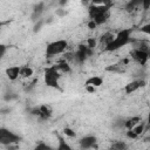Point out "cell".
<instances>
[{"instance_id": "1", "label": "cell", "mask_w": 150, "mask_h": 150, "mask_svg": "<svg viewBox=\"0 0 150 150\" xmlns=\"http://www.w3.org/2000/svg\"><path fill=\"white\" fill-rule=\"evenodd\" d=\"M129 42H131V29L124 28V29L120 30L117 33V35L114 36V40L103 50L104 52H114V50H117V49L124 47Z\"/></svg>"}, {"instance_id": "2", "label": "cell", "mask_w": 150, "mask_h": 150, "mask_svg": "<svg viewBox=\"0 0 150 150\" xmlns=\"http://www.w3.org/2000/svg\"><path fill=\"white\" fill-rule=\"evenodd\" d=\"M60 77H61V75L55 69L54 66L53 67H49V68H46V70H45V83H46L47 87H50V88L61 90V88L59 86Z\"/></svg>"}, {"instance_id": "3", "label": "cell", "mask_w": 150, "mask_h": 150, "mask_svg": "<svg viewBox=\"0 0 150 150\" xmlns=\"http://www.w3.org/2000/svg\"><path fill=\"white\" fill-rule=\"evenodd\" d=\"M110 12V2H93L91 6L88 8V14L90 20H94L95 18Z\"/></svg>"}, {"instance_id": "4", "label": "cell", "mask_w": 150, "mask_h": 150, "mask_svg": "<svg viewBox=\"0 0 150 150\" xmlns=\"http://www.w3.org/2000/svg\"><path fill=\"white\" fill-rule=\"evenodd\" d=\"M67 48H68V42L66 40H56L47 45L46 54L48 56L59 55V54H62Z\"/></svg>"}, {"instance_id": "5", "label": "cell", "mask_w": 150, "mask_h": 150, "mask_svg": "<svg viewBox=\"0 0 150 150\" xmlns=\"http://www.w3.org/2000/svg\"><path fill=\"white\" fill-rule=\"evenodd\" d=\"M19 141H20L19 135L14 134L7 128H0V144L8 146L12 144H16Z\"/></svg>"}, {"instance_id": "6", "label": "cell", "mask_w": 150, "mask_h": 150, "mask_svg": "<svg viewBox=\"0 0 150 150\" xmlns=\"http://www.w3.org/2000/svg\"><path fill=\"white\" fill-rule=\"evenodd\" d=\"M91 53H93V49L88 48L87 45H80L77 47V50L74 53V60L79 63H83L88 59V56L91 55Z\"/></svg>"}, {"instance_id": "7", "label": "cell", "mask_w": 150, "mask_h": 150, "mask_svg": "<svg viewBox=\"0 0 150 150\" xmlns=\"http://www.w3.org/2000/svg\"><path fill=\"white\" fill-rule=\"evenodd\" d=\"M132 60H135L137 63H139L141 66H144L148 60H149V53H145V52H142L139 49H132L131 53H130Z\"/></svg>"}, {"instance_id": "8", "label": "cell", "mask_w": 150, "mask_h": 150, "mask_svg": "<svg viewBox=\"0 0 150 150\" xmlns=\"http://www.w3.org/2000/svg\"><path fill=\"white\" fill-rule=\"evenodd\" d=\"M96 137L93 136V135H88V136H84L82 137L80 141H79V145L82 150H89L91 148H94L96 145Z\"/></svg>"}, {"instance_id": "9", "label": "cell", "mask_w": 150, "mask_h": 150, "mask_svg": "<svg viewBox=\"0 0 150 150\" xmlns=\"http://www.w3.org/2000/svg\"><path fill=\"white\" fill-rule=\"evenodd\" d=\"M144 86H145V81L144 80H142V79L134 80V81L129 82L128 84H125L124 91H125V94H131V93L136 91L137 89H139L141 87H144Z\"/></svg>"}, {"instance_id": "10", "label": "cell", "mask_w": 150, "mask_h": 150, "mask_svg": "<svg viewBox=\"0 0 150 150\" xmlns=\"http://www.w3.org/2000/svg\"><path fill=\"white\" fill-rule=\"evenodd\" d=\"M39 109H40L39 118H41V120H49L50 116L53 115V110H52L50 105H48V104H42L39 107Z\"/></svg>"}, {"instance_id": "11", "label": "cell", "mask_w": 150, "mask_h": 150, "mask_svg": "<svg viewBox=\"0 0 150 150\" xmlns=\"http://www.w3.org/2000/svg\"><path fill=\"white\" fill-rule=\"evenodd\" d=\"M6 75L9 80L14 81L19 77L20 75V66H12V67H8L6 69Z\"/></svg>"}, {"instance_id": "12", "label": "cell", "mask_w": 150, "mask_h": 150, "mask_svg": "<svg viewBox=\"0 0 150 150\" xmlns=\"http://www.w3.org/2000/svg\"><path fill=\"white\" fill-rule=\"evenodd\" d=\"M102 83H103V79H102L101 76H96V75L90 76V77L87 79L86 82H84L86 86H91V87H94V88L100 87Z\"/></svg>"}, {"instance_id": "13", "label": "cell", "mask_w": 150, "mask_h": 150, "mask_svg": "<svg viewBox=\"0 0 150 150\" xmlns=\"http://www.w3.org/2000/svg\"><path fill=\"white\" fill-rule=\"evenodd\" d=\"M114 34L111 33V32H107V33H104L102 36H101V39H100V45L103 47V49L108 46V45H110V42L114 40Z\"/></svg>"}, {"instance_id": "14", "label": "cell", "mask_w": 150, "mask_h": 150, "mask_svg": "<svg viewBox=\"0 0 150 150\" xmlns=\"http://www.w3.org/2000/svg\"><path fill=\"white\" fill-rule=\"evenodd\" d=\"M55 67V69L59 71V73H63V74H68V73H70L71 71V68H70V66H69V63L68 62H66V61H61V62H59L56 66H54Z\"/></svg>"}, {"instance_id": "15", "label": "cell", "mask_w": 150, "mask_h": 150, "mask_svg": "<svg viewBox=\"0 0 150 150\" xmlns=\"http://www.w3.org/2000/svg\"><path fill=\"white\" fill-rule=\"evenodd\" d=\"M139 122H142V118L138 117V116H134V117L128 118L127 121H124V124H123V125H124L128 130H130V129H132L135 125H137Z\"/></svg>"}, {"instance_id": "16", "label": "cell", "mask_w": 150, "mask_h": 150, "mask_svg": "<svg viewBox=\"0 0 150 150\" xmlns=\"http://www.w3.org/2000/svg\"><path fill=\"white\" fill-rule=\"evenodd\" d=\"M109 150H128V144L124 141H114L110 144Z\"/></svg>"}, {"instance_id": "17", "label": "cell", "mask_w": 150, "mask_h": 150, "mask_svg": "<svg viewBox=\"0 0 150 150\" xmlns=\"http://www.w3.org/2000/svg\"><path fill=\"white\" fill-rule=\"evenodd\" d=\"M135 49H139L142 52H145V53H149V48H150V45L146 40H141V41H137L135 42Z\"/></svg>"}, {"instance_id": "18", "label": "cell", "mask_w": 150, "mask_h": 150, "mask_svg": "<svg viewBox=\"0 0 150 150\" xmlns=\"http://www.w3.org/2000/svg\"><path fill=\"white\" fill-rule=\"evenodd\" d=\"M57 139H59V144H57V146H56L55 150H73V148L64 141L63 137L57 136Z\"/></svg>"}, {"instance_id": "19", "label": "cell", "mask_w": 150, "mask_h": 150, "mask_svg": "<svg viewBox=\"0 0 150 150\" xmlns=\"http://www.w3.org/2000/svg\"><path fill=\"white\" fill-rule=\"evenodd\" d=\"M32 75H33V69H32L30 67H28V66L20 67V75H19V76L27 79V77H30Z\"/></svg>"}, {"instance_id": "20", "label": "cell", "mask_w": 150, "mask_h": 150, "mask_svg": "<svg viewBox=\"0 0 150 150\" xmlns=\"http://www.w3.org/2000/svg\"><path fill=\"white\" fill-rule=\"evenodd\" d=\"M43 6H45L43 2H39V4L34 7V11H33V19H36V18L40 16V14L43 12Z\"/></svg>"}, {"instance_id": "21", "label": "cell", "mask_w": 150, "mask_h": 150, "mask_svg": "<svg viewBox=\"0 0 150 150\" xmlns=\"http://www.w3.org/2000/svg\"><path fill=\"white\" fill-rule=\"evenodd\" d=\"M34 150H55V149L52 148L49 144H47V143H45V142H40V143H38V144L35 145Z\"/></svg>"}, {"instance_id": "22", "label": "cell", "mask_w": 150, "mask_h": 150, "mask_svg": "<svg viewBox=\"0 0 150 150\" xmlns=\"http://www.w3.org/2000/svg\"><path fill=\"white\" fill-rule=\"evenodd\" d=\"M132 131H134L137 136H139V135L144 131V122H139L137 125H135V127L132 128Z\"/></svg>"}, {"instance_id": "23", "label": "cell", "mask_w": 150, "mask_h": 150, "mask_svg": "<svg viewBox=\"0 0 150 150\" xmlns=\"http://www.w3.org/2000/svg\"><path fill=\"white\" fill-rule=\"evenodd\" d=\"M107 70L108 71H115V73H122L123 71V68H122L121 64H112V66L107 67Z\"/></svg>"}, {"instance_id": "24", "label": "cell", "mask_w": 150, "mask_h": 150, "mask_svg": "<svg viewBox=\"0 0 150 150\" xmlns=\"http://www.w3.org/2000/svg\"><path fill=\"white\" fill-rule=\"evenodd\" d=\"M141 4V1H130V2H128V5H127V11L128 12H130V11H134L135 9V7L136 6H138Z\"/></svg>"}, {"instance_id": "25", "label": "cell", "mask_w": 150, "mask_h": 150, "mask_svg": "<svg viewBox=\"0 0 150 150\" xmlns=\"http://www.w3.org/2000/svg\"><path fill=\"white\" fill-rule=\"evenodd\" d=\"M95 46H96V41H95V39H94V38L88 39V41H87V47L90 48V49H93Z\"/></svg>"}, {"instance_id": "26", "label": "cell", "mask_w": 150, "mask_h": 150, "mask_svg": "<svg viewBox=\"0 0 150 150\" xmlns=\"http://www.w3.org/2000/svg\"><path fill=\"white\" fill-rule=\"evenodd\" d=\"M63 132L66 136H69V137H75V131H73L70 128H64L63 129Z\"/></svg>"}, {"instance_id": "27", "label": "cell", "mask_w": 150, "mask_h": 150, "mask_svg": "<svg viewBox=\"0 0 150 150\" xmlns=\"http://www.w3.org/2000/svg\"><path fill=\"white\" fill-rule=\"evenodd\" d=\"M6 50H7V47L2 43H0V60L4 57V55L6 54Z\"/></svg>"}, {"instance_id": "28", "label": "cell", "mask_w": 150, "mask_h": 150, "mask_svg": "<svg viewBox=\"0 0 150 150\" xmlns=\"http://www.w3.org/2000/svg\"><path fill=\"white\" fill-rule=\"evenodd\" d=\"M141 32H143L145 34H150V23L144 25L143 27H141Z\"/></svg>"}, {"instance_id": "29", "label": "cell", "mask_w": 150, "mask_h": 150, "mask_svg": "<svg viewBox=\"0 0 150 150\" xmlns=\"http://www.w3.org/2000/svg\"><path fill=\"white\" fill-rule=\"evenodd\" d=\"M127 136H128L129 138H132V139L138 137V136H137V135H136V134L132 131V129H130V130H128V131H127Z\"/></svg>"}, {"instance_id": "30", "label": "cell", "mask_w": 150, "mask_h": 150, "mask_svg": "<svg viewBox=\"0 0 150 150\" xmlns=\"http://www.w3.org/2000/svg\"><path fill=\"white\" fill-rule=\"evenodd\" d=\"M30 114L32 115H34V116H40V109H39V107H35V108H33L32 110H30Z\"/></svg>"}, {"instance_id": "31", "label": "cell", "mask_w": 150, "mask_h": 150, "mask_svg": "<svg viewBox=\"0 0 150 150\" xmlns=\"http://www.w3.org/2000/svg\"><path fill=\"white\" fill-rule=\"evenodd\" d=\"M86 89H87V91H89V93H94V91L96 90V88H94V87H91V86H86Z\"/></svg>"}, {"instance_id": "32", "label": "cell", "mask_w": 150, "mask_h": 150, "mask_svg": "<svg viewBox=\"0 0 150 150\" xmlns=\"http://www.w3.org/2000/svg\"><path fill=\"white\" fill-rule=\"evenodd\" d=\"M88 26H89V28H90V29H93V28H95V27H96V25H95V22H94V21H91V20L89 21V23H88Z\"/></svg>"}, {"instance_id": "33", "label": "cell", "mask_w": 150, "mask_h": 150, "mask_svg": "<svg viewBox=\"0 0 150 150\" xmlns=\"http://www.w3.org/2000/svg\"><path fill=\"white\" fill-rule=\"evenodd\" d=\"M15 97H16L15 95H11V94H9V95H6V96H5V100L8 101V100H12V98H15Z\"/></svg>"}, {"instance_id": "34", "label": "cell", "mask_w": 150, "mask_h": 150, "mask_svg": "<svg viewBox=\"0 0 150 150\" xmlns=\"http://www.w3.org/2000/svg\"><path fill=\"white\" fill-rule=\"evenodd\" d=\"M0 27H1V25H0Z\"/></svg>"}]
</instances>
